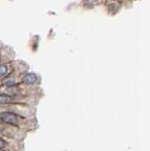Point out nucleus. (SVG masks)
I'll list each match as a JSON object with an SVG mask.
<instances>
[{
	"label": "nucleus",
	"mask_w": 150,
	"mask_h": 151,
	"mask_svg": "<svg viewBox=\"0 0 150 151\" xmlns=\"http://www.w3.org/2000/svg\"><path fill=\"white\" fill-rule=\"evenodd\" d=\"M7 72H8V67H7L6 65L2 64L1 65V68H0V74H1V77L3 78L4 76L7 74Z\"/></svg>",
	"instance_id": "nucleus-4"
},
{
	"label": "nucleus",
	"mask_w": 150,
	"mask_h": 151,
	"mask_svg": "<svg viewBox=\"0 0 150 151\" xmlns=\"http://www.w3.org/2000/svg\"><path fill=\"white\" fill-rule=\"evenodd\" d=\"M1 120L3 122H5L6 124H10L12 126H17L19 124V119H18L17 115L9 111L1 113Z\"/></svg>",
	"instance_id": "nucleus-1"
},
{
	"label": "nucleus",
	"mask_w": 150,
	"mask_h": 151,
	"mask_svg": "<svg viewBox=\"0 0 150 151\" xmlns=\"http://www.w3.org/2000/svg\"><path fill=\"white\" fill-rule=\"evenodd\" d=\"M23 80H24V83L26 84H33L37 81V76L34 73H29L25 76Z\"/></svg>",
	"instance_id": "nucleus-2"
},
{
	"label": "nucleus",
	"mask_w": 150,
	"mask_h": 151,
	"mask_svg": "<svg viewBox=\"0 0 150 151\" xmlns=\"http://www.w3.org/2000/svg\"><path fill=\"white\" fill-rule=\"evenodd\" d=\"M6 85L7 86H13V85H15V80L13 78H9L6 81Z\"/></svg>",
	"instance_id": "nucleus-5"
},
{
	"label": "nucleus",
	"mask_w": 150,
	"mask_h": 151,
	"mask_svg": "<svg viewBox=\"0 0 150 151\" xmlns=\"http://www.w3.org/2000/svg\"><path fill=\"white\" fill-rule=\"evenodd\" d=\"M12 101V99L8 96H4V94H2L1 97H0V102H1V104H5V103H10Z\"/></svg>",
	"instance_id": "nucleus-3"
},
{
	"label": "nucleus",
	"mask_w": 150,
	"mask_h": 151,
	"mask_svg": "<svg viewBox=\"0 0 150 151\" xmlns=\"http://www.w3.org/2000/svg\"><path fill=\"white\" fill-rule=\"evenodd\" d=\"M4 144H5V142L3 141V139H1V145H0V146H1V148L4 147Z\"/></svg>",
	"instance_id": "nucleus-6"
}]
</instances>
